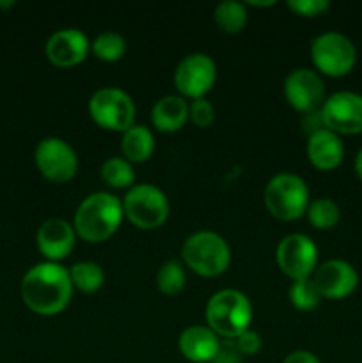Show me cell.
<instances>
[{
    "label": "cell",
    "mask_w": 362,
    "mask_h": 363,
    "mask_svg": "<svg viewBox=\"0 0 362 363\" xmlns=\"http://www.w3.org/2000/svg\"><path fill=\"white\" fill-rule=\"evenodd\" d=\"M355 172H357V176L361 177L362 181V149L357 152V156H355Z\"/></svg>",
    "instance_id": "obj_32"
},
{
    "label": "cell",
    "mask_w": 362,
    "mask_h": 363,
    "mask_svg": "<svg viewBox=\"0 0 362 363\" xmlns=\"http://www.w3.org/2000/svg\"><path fill=\"white\" fill-rule=\"evenodd\" d=\"M75 227L62 218H50L41 223L35 234L38 248L50 262L67 257L75 247Z\"/></svg>",
    "instance_id": "obj_16"
},
{
    "label": "cell",
    "mask_w": 362,
    "mask_h": 363,
    "mask_svg": "<svg viewBox=\"0 0 362 363\" xmlns=\"http://www.w3.org/2000/svg\"><path fill=\"white\" fill-rule=\"evenodd\" d=\"M91 50L87 35L78 28H60L46 41V57L59 67H71L80 64Z\"/></svg>",
    "instance_id": "obj_15"
},
{
    "label": "cell",
    "mask_w": 362,
    "mask_h": 363,
    "mask_svg": "<svg viewBox=\"0 0 362 363\" xmlns=\"http://www.w3.org/2000/svg\"><path fill=\"white\" fill-rule=\"evenodd\" d=\"M265 206L284 222L300 218L309 208L307 184L295 174H277L265 188Z\"/></svg>",
    "instance_id": "obj_5"
},
{
    "label": "cell",
    "mask_w": 362,
    "mask_h": 363,
    "mask_svg": "<svg viewBox=\"0 0 362 363\" xmlns=\"http://www.w3.org/2000/svg\"><path fill=\"white\" fill-rule=\"evenodd\" d=\"M123 213L138 229H156L169 216V201L160 188L148 183L137 184L128 190Z\"/></svg>",
    "instance_id": "obj_7"
},
{
    "label": "cell",
    "mask_w": 362,
    "mask_h": 363,
    "mask_svg": "<svg viewBox=\"0 0 362 363\" xmlns=\"http://www.w3.org/2000/svg\"><path fill=\"white\" fill-rule=\"evenodd\" d=\"M252 6H272L273 2H251Z\"/></svg>",
    "instance_id": "obj_33"
},
{
    "label": "cell",
    "mask_w": 362,
    "mask_h": 363,
    "mask_svg": "<svg viewBox=\"0 0 362 363\" xmlns=\"http://www.w3.org/2000/svg\"><path fill=\"white\" fill-rule=\"evenodd\" d=\"M21 300L34 314L55 315L70 303L73 284L70 269L57 262H39L21 279Z\"/></svg>",
    "instance_id": "obj_1"
},
{
    "label": "cell",
    "mask_w": 362,
    "mask_h": 363,
    "mask_svg": "<svg viewBox=\"0 0 362 363\" xmlns=\"http://www.w3.org/2000/svg\"><path fill=\"white\" fill-rule=\"evenodd\" d=\"M311 59L316 69L329 77H344L357 62L353 41L341 32H323L312 41Z\"/></svg>",
    "instance_id": "obj_6"
},
{
    "label": "cell",
    "mask_w": 362,
    "mask_h": 363,
    "mask_svg": "<svg viewBox=\"0 0 362 363\" xmlns=\"http://www.w3.org/2000/svg\"><path fill=\"white\" fill-rule=\"evenodd\" d=\"M275 259L280 272L290 279H307L318 268V248L305 234H287L277 245Z\"/></svg>",
    "instance_id": "obj_10"
},
{
    "label": "cell",
    "mask_w": 362,
    "mask_h": 363,
    "mask_svg": "<svg viewBox=\"0 0 362 363\" xmlns=\"http://www.w3.org/2000/svg\"><path fill=\"white\" fill-rule=\"evenodd\" d=\"M70 279L73 287L84 293H94L105 282V273H103L102 266L96 262H77L71 266L70 269Z\"/></svg>",
    "instance_id": "obj_22"
},
{
    "label": "cell",
    "mask_w": 362,
    "mask_h": 363,
    "mask_svg": "<svg viewBox=\"0 0 362 363\" xmlns=\"http://www.w3.org/2000/svg\"><path fill=\"white\" fill-rule=\"evenodd\" d=\"M185 264L201 277H219L231 262L227 241L216 233L201 230L187 238L181 248Z\"/></svg>",
    "instance_id": "obj_4"
},
{
    "label": "cell",
    "mask_w": 362,
    "mask_h": 363,
    "mask_svg": "<svg viewBox=\"0 0 362 363\" xmlns=\"http://www.w3.org/2000/svg\"><path fill=\"white\" fill-rule=\"evenodd\" d=\"M323 126L337 135L362 133V94L351 91L334 92L323 101Z\"/></svg>",
    "instance_id": "obj_9"
},
{
    "label": "cell",
    "mask_w": 362,
    "mask_h": 363,
    "mask_svg": "<svg viewBox=\"0 0 362 363\" xmlns=\"http://www.w3.org/2000/svg\"><path fill=\"white\" fill-rule=\"evenodd\" d=\"M233 340L241 357H254V354L259 353V350H261L263 346L261 335L252 332V330H247V332H243L241 335H238L236 339Z\"/></svg>",
    "instance_id": "obj_30"
},
{
    "label": "cell",
    "mask_w": 362,
    "mask_h": 363,
    "mask_svg": "<svg viewBox=\"0 0 362 363\" xmlns=\"http://www.w3.org/2000/svg\"><path fill=\"white\" fill-rule=\"evenodd\" d=\"M312 282L319 296L327 300H343L358 286V275L353 266L341 259H330L319 264L312 273Z\"/></svg>",
    "instance_id": "obj_14"
},
{
    "label": "cell",
    "mask_w": 362,
    "mask_h": 363,
    "mask_svg": "<svg viewBox=\"0 0 362 363\" xmlns=\"http://www.w3.org/2000/svg\"><path fill=\"white\" fill-rule=\"evenodd\" d=\"M89 113L92 121L105 130L126 131L133 126V99L117 87L98 89L89 99Z\"/></svg>",
    "instance_id": "obj_8"
},
{
    "label": "cell",
    "mask_w": 362,
    "mask_h": 363,
    "mask_svg": "<svg viewBox=\"0 0 362 363\" xmlns=\"http://www.w3.org/2000/svg\"><path fill=\"white\" fill-rule=\"evenodd\" d=\"M34 160L39 172L53 183H66L73 179L78 170L77 152L67 142L57 137H48L39 142Z\"/></svg>",
    "instance_id": "obj_11"
},
{
    "label": "cell",
    "mask_w": 362,
    "mask_h": 363,
    "mask_svg": "<svg viewBox=\"0 0 362 363\" xmlns=\"http://www.w3.org/2000/svg\"><path fill=\"white\" fill-rule=\"evenodd\" d=\"M307 218L316 229H332L337 225L341 218V209L332 199H316L309 204L307 208Z\"/></svg>",
    "instance_id": "obj_24"
},
{
    "label": "cell",
    "mask_w": 362,
    "mask_h": 363,
    "mask_svg": "<svg viewBox=\"0 0 362 363\" xmlns=\"http://www.w3.org/2000/svg\"><path fill=\"white\" fill-rule=\"evenodd\" d=\"M123 215V202L116 195L91 194L75 213V233L87 243H102L116 233Z\"/></svg>",
    "instance_id": "obj_2"
},
{
    "label": "cell",
    "mask_w": 362,
    "mask_h": 363,
    "mask_svg": "<svg viewBox=\"0 0 362 363\" xmlns=\"http://www.w3.org/2000/svg\"><path fill=\"white\" fill-rule=\"evenodd\" d=\"M188 119V103L183 96H163L151 110L153 126L163 133L181 130Z\"/></svg>",
    "instance_id": "obj_19"
},
{
    "label": "cell",
    "mask_w": 362,
    "mask_h": 363,
    "mask_svg": "<svg viewBox=\"0 0 362 363\" xmlns=\"http://www.w3.org/2000/svg\"><path fill=\"white\" fill-rule=\"evenodd\" d=\"M181 354L194 363H212L220 350L219 335L208 326H188L177 340Z\"/></svg>",
    "instance_id": "obj_17"
},
{
    "label": "cell",
    "mask_w": 362,
    "mask_h": 363,
    "mask_svg": "<svg viewBox=\"0 0 362 363\" xmlns=\"http://www.w3.org/2000/svg\"><path fill=\"white\" fill-rule=\"evenodd\" d=\"M287 7L300 16H319L330 7L329 0H290Z\"/></svg>",
    "instance_id": "obj_29"
},
{
    "label": "cell",
    "mask_w": 362,
    "mask_h": 363,
    "mask_svg": "<svg viewBox=\"0 0 362 363\" xmlns=\"http://www.w3.org/2000/svg\"><path fill=\"white\" fill-rule=\"evenodd\" d=\"M153 149H155V137H153L151 130L142 124H133L131 128H128L121 138V151L128 162H146L151 156Z\"/></svg>",
    "instance_id": "obj_20"
},
{
    "label": "cell",
    "mask_w": 362,
    "mask_h": 363,
    "mask_svg": "<svg viewBox=\"0 0 362 363\" xmlns=\"http://www.w3.org/2000/svg\"><path fill=\"white\" fill-rule=\"evenodd\" d=\"M216 78V66L206 53H190L177 64L174 84L185 98H204Z\"/></svg>",
    "instance_id": "obj_12"
},
{
    "label": "cell",
    "mask_w": 362,
    "mask_h": 363,
    "mask_svg": "<svg viewBox=\"0 0 362 363\" xmlns=\"http://www.w3.org/2000/svg\"><path fill=\"white\" fill-rule=\"evenodd\" d=\"M252 321V305L243 293L222 289L209 298L206 305V323L216 335L233 340L247 332Z\"/></svg>",
    "instance_id": "obj_3"
},
{
    "label": "cell",
    "mask_w": 362,
    "mask_h": 363,
    "mask_svg": "<svg viewBox=\"0 0 362 363\" xmlns=\"http://www.w3.org/2000/svg\"><path fill=\"white\" fill-rule=\"evenodd\" d=\"M91 50L99 60L105 62H116L126 52V41L117 32H102L96 35L94 41L91 43Z\"/></svg>",
    "instance_id": "obj_25"
},
{
    "label": "cell",
    "mask_w": 362,
    "mask_h": 363,
    "mask_svg": "<svg viewBox=\"0 0 362 363\" xmlns=\"http://www.w3.org/2000/svg\"><path fill=\"white\" fill-rule=\"evenodd\" d=\"M102 177L112 188H130L135 181V172L128 160L114 156L102 165Z\"/></svg>",
    "instance_id": "obj_23"
},
{
    "label": "cell",
    "mask_w": 362,
    "mask_h": 363,
    "mask_svg": "<svg viewBox=\"0 0 362 363\" xmlns=\"http://www.w3.org/2000/svg\"><path fill=\"white\" fill-rule=\"evenodd\" d=\"M283 363H322L316 354H312L311 351H293V353L287 354L284 358Z\"/></svg>",
    "instance_id": "obj_31"
},
{
    "label": "cell",
    "mask_w": 362,
    "mask_h": 363,
    "mask_svg": "<svg viewBox=\"0 0 362 363\" xmlns=\"http://www.w3.org/2000/svg\"><path fill=\"white\" fill-rule=\"evenodd\" d=\"M215 23L226 34H236L247 23V7L236 0H226L215 7Z\"/></svg>",
    "instance_id": "obj_21"
},
{
    "label": "cell",
    "mask_w": 362,
    "mask_h": 363,
    "mask_svg": "<svg viewBox=\"0 0 362 363\" xmlns=\"http://www.w3.org/2000/svg\"><path fill=\"white\" fill-rule=\"evenodd\" d=\"M14 6V2H0V7H11Z\"/></svg>",
    "instance_id": "obj_34"
},
{
    "label": "cell",
    "mask_w": 362,
    "mask_h": 363,
    "mask_svg": "<svg viewBox=\"0 0 362 363\" xmlns=\"http://www.w3.org/2000/svg\"><path fill=\"white\" fill-rule=\"evenodd\" d=\"M284 96L298 112H316L325 101V84L316 71L300 67L291 71L284 80Z\"/></svg>",
    "instance_id": "obj_13"
},
{
    "label": "cell",
    "mask_w": 362,
    "mask_h": 363,
    "mask_svg": "<svg viewBox=\"0 0 362 363\" xmlns=\"http://www.w3.org/2000/svg\"><path fill=\"white\" fill-rule=\"evenodd\" d=\"M185 282H187V275H185L183 266L177 261L163 262L156 273V287L160 289V293L169 294V296L181 293Z\"/></svg>",
    "instance_id": "obj_26"
},
{
    "label": "cell",
    "mask_w": 362,
    "mask_h": 363,
    "mask_svg": "<svg viewBox=\"0 0 362 363\" xmlns=\"http://www.w3.org/2000/svg\"><path fill=\"white\" fill-rule=\"evenodd\" d=\"M307 158L316 169L334 170L344 158L343 140L337 133L322 128L311 133L307 140Z\"/></svg>",
    "instance_id": "obj_18"
},
{
    "label": "cell",
    "mask_w": 362,
    "mask_h": 363,
    "mask_svg": "<svg viewBox=\"0 0 362 363\" xmlns=\"http://www.w3.org/2000/svg\"><path fill=\"white\" fill-rule=\"evenodd\" d=\"M188 119L199 128H208L209 124L215 119V108H213L212 103L204 98L192 99V103L188 105Z\"/></svg>",
    "instance_id": "obj_28"
},
{
    "label": "cell",
    "mask_w": 362,
    "mask_h": 363,
    "mask_svg": "<svg viewBox=\"0 0 362 363\" xmlns=\"http://www.w3.org/2000/svg\"><path fill=\"white\" fill-rule=\"evenodd\" d=\"M319 300L322 296H319L311 277L293 280V284L290 286V301L298 311H312L318 307Z\"/></svg>",
    "instance_id": "obj_27"
}]
</instances>
